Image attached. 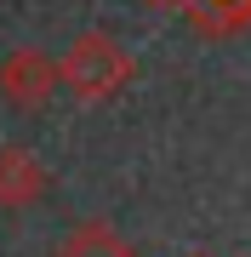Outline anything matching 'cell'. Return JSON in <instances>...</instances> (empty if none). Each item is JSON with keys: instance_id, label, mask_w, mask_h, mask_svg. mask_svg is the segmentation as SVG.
<instances>
[{"instance_id": "cell-1", "label": "cell", "mask_w": 251, "mask_h": 257, "mask_svg": "<svg viewBox=\"0 0 251 257\" xmlns=\"http://www.w3.org/2000/svg\"><path fill=\"white\" fill-rule=\"evenodd\" d=\"M131 74H137L131 52H126L114 35H103V29H86L75 46L57 57V86H63L69 97H80V103H109V97H120L126 86H131Z\"/></svg>"}, {"instance_id": "cell-2", "label": "cell", "mask_w": 251, "mask_h": 257, "mask_svg": "<svg viewBox=\"0 0 251 257\" xmlns=\"http://www.w3.org/2000/svg\"><path fill=\"white\" fill-rule=\"evenodd\" d=\"M52 92H63L57 86V57L40 52V46H18L0 57V97L12 103V109H40V103H52Z\"/></svg>"}, {"instance_id": "cell-3", "label": "cell", "mask_w": 251, "mask_h": 257, "mask_svg": "<svg viewBox=\"0 0 251 257\" xmlns=\"http://www.w3.org/2000/svg\"><path fill=\"white\" fill-rule=\"evenodd\" d=\"M46 189H52V172L35 149H23V143L0 149V206L6 211H29L35 200H46Z\"/></svg>"}, {"instance_id": "cell-4", "label": "cell", "mask_w": 251, "mask_h": 257, "mask_svg": "<svg viewBox=\"0 0 251 257\" xmlns=\"http://www.w3.org/2000/svg\"><path fill=\"white\" fill-rule=\"evenodd\" d=\"M57 257H137V251H131L109 223H80V229L63 240V251H57Z\"/></svg>"}, {"instance_id": "cell-5", "label": "cell", "mask_w": 251, "mask_h": 257, "mask_svg": "<svg viewBox=\"0 0 251 257\" xmlns=\"http://www.w3.org/2000/svg\"><path fill=\"white\" fill-rule=\"evenodd\" d=\"M154 6H177V0H154Z\"/></svg>"}, {"instance_id": "cell-6", "label": "cell", "mask_w": 251, "mask_h": 257, "mask_svg": "<svg viewBox=\"0 0 251 257\" xmlns=\"http://www.w3.org/2000/svg\"><path fill=\"white\" fill-rule=\"evenodd\" d=\"M194 257H205V251H194Z\"/></svg>"}]
</instances>
